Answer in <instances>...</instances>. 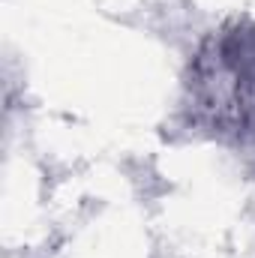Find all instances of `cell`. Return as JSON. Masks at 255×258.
<instances>
[{
  "instance_id": "cell-1",
  "label": "cell",
  "mask_w": 255,
  "mask_h": 258,
  "mask_svg": "<svg viewBox=\"0 0 255 258\" xmlns=\"http://www.w3.org/2000/svg\"><path fill=\"white\" fill-rule=\"evenodd\" d=\"M192 99L216 129H255V24L231 21L213 33L192 72Z\"/></svg>"
}]
</instances>
